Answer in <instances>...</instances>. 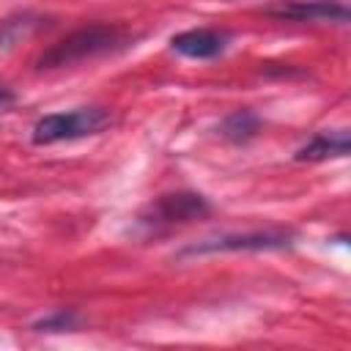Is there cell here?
Returning a JSON list of instances; mask_svg holds the SVG:
<instances>
[{
    "mask_svg": "<svg viewBox=\"0 0 351 351\" xmlns=\"http://www.w3.org/2000/svg\"><path fill=\"white\" fill-rule=\"evenodd\" d=\"M74 324H77V315L71 310H58V313L41 318L36 324V329H41V332H60V329H71Z\"/></svg>",
    "mask_w": 351,
    "mask_h": 351,
    "instance_id": "9c48e42d",
    "label": "cell"
},
{
    "mask_svg": "<svg viewBox=\"0 0 351 351\" xmlns=\"http://www.w3.org/2000/svg\"><path fill=\"white\" fill-rule=\"evenodd\" d=\"M291 244V233L285 230H255V233H228L217 239L197 241L184 250V255H203V252H236V250H280Z\"/></svg>",
    "mask_w": 351,
    "mask_h": 351,
    "instance_id": "277c9868",
    "label": "cell"
},
{
    "mask_svg": "<svg viewBox=\"0 0 351 351\" xmlns=\"http://www.w3.org/2000/svg\"><path fill=\"white\" fill-rule=\"evenodd\" d=\"M132 36L121 27V25H85V27H77L71 33H66L60 41L49 44L36 66L41 71H49V69H66V66H74V63H82V60H93V58H101V55H110V52H118L123 47H129Z\"/></svg>",
    "mask_w": 351,
    "mask_h": 351,
    "instance_id": "6da1fadb",
    "label": "cell"
},
{
    "mask_svg": "<svg viewBox=\"0 0 351 351\" xmlns=\"http://www.w3.org/2000/svg\"><path fill=\"white\" fill-rule=\"evenodd\" d=\"M173 49L184 58H195V60H208L225 52L228 47V33L219 30H208V27H192L184 33H176L170 38Z\"/></svg>",
    "mask_w": 351,
    "mask_h": 351,
    "instance_id": "8992f818",
    "label": "cell"
},
{
    "mask_svg": "<svg viewBox=\"0 0 351 351\" xmlns=\"http://www.w3.org/2000/svg\"><path fill=\"white\" fill-rule=\"evenodd\" d=\"M112 123V115L101 107H80L71 112H49L33 126L36 145H52L60 140H77L85 134H99Z\"/></svg>",
    "mask_w": 351,
    "mask_h": 351,
    "instance_id": "7a4b0ae2",
    "label": "cell"
},
{
    "mask_svg": "<svg viewBox=\"0 0 351 351\" xmlns=\"http://www.w3.org/2000/svg\"><path fill=\"white\" fill-rule=\"evenodd\" d=\"M348 151H351L348 129H326V132H318L315 137H310L296 151V159L299 162H321V159H332V156H348Z\"/></svg>",
    "mask_w": 351,
    "mask_h": 351,
    "instance_id": "52a82bcc",
    "label": "cell"
},
{
    "mask_svg": "<svg viewBox=\"0 0 351 351\" xmlns=\"http://www.w3.org/2000/svg\"><path fill=\"white\" fill-rule=\"evenodd\" d=\"M266 14L288 22H348V8L337 0H280Z\"/></svg>",
    "mask_w": 351,
    "mask_h": 351,
    "instance_id": "5b68a950",
    "label": "cell"
},
{
    "mask_svg": "<svg viewBox=\"0 0 351 351\" xmlns=\"http://www.w3.org/2000/svg\"><path fill=\"white\" fill-rule=\"evenodd\" d=\"M208 214V203L203 195H195V192H173V195H162L156 197L143 214H140V222L151 230H159V228H173V225H186V222H195L200 217Z\"/></svg>",
    "mask_w": 351,
    "mask_h": 351,
    "instance_id": "3957f363",
    "label": "cell"
},
{
    "mask_svg": "<svg viewBox=\"0 0 351 351\" xmlns=\"http://www.w3.org/2000/svg\"><path fill=\"white\" fill-rule=\"evenodd\" d=\"M11 99H14V96H11V90H8V88H3V85H0V107H5V104H8V101H11Z\"/></svg>",
    "mask_w": 351,
    "mask_h": 351,
    "instance_id": "30bf717a",
    "label": "cell"
},
{
    "mask_svg": "<svg viewBox=\"0 0 351 351\" xmlns=\"http://www.w3.org/2000/svg\"><path fill=\"white\" fill-rule=\"evenodd\" d=\"M258 126H261V121H258L255 112H250V110H236V112H230V115L222 121V137H228V140H233V143H244V140H250V137L258 132Z\"/></svg>",
    "mask_w": 351,
    "mask_h": 351,
    "instance_id": "ba28073f",
    "label": "cell"
}]
</instances>
